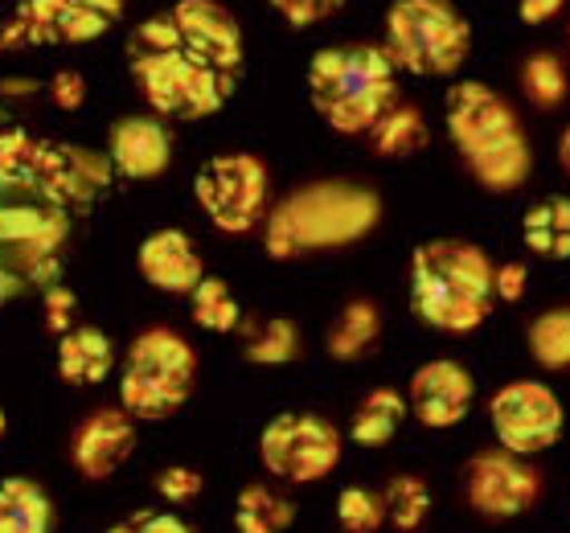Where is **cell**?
I'll use <instances>...</instances> for the list:
<instances>
[{
  "label": "cell",
  "mask_w": 570,
  "mask_h": 533,
  "mask_svg": "<svg viewBox=\"0 0 570 533\" xmlns=\"http://www.w3.org/2000/svg\"><path fill=\"white\" fill-rule=\"evenodd\" d=\"M382 221V197L357 181H308L279 197L263 218V250L279 263L345 250Z\"/></svg>",
  "instance_id": "1"
},
{
  "label": "cell",
  "mask_w": 570,
  "mask_h": 533,
  "mask_svg": "<svg viewBox=\"0 0 570 533\" xmlns=\"http://www.w3.org/2000/svg\"><path fill=\"white\" fill-rule=\"evenodd\" d=\"M448 136L472 172V181L489 194H513L530 181L533 144L518 107L489 82L464 79L448 91Z\"/></svg>",
  "instance_id": "2"
},
{
  "label": "cell",
  "mask_w": 570,
  "mask_h": 533,
  "mask_svg": "<svg viewBox=\"0 0 570 533\" xmlns=\"http://www.w3.org/2000/svg\"><path fill=\"white\" fill-rule=\"evenodd\" d=\"M128 75L156 116L181 124L218 116L238 87L209 62H202L194 50H185L169 13H156L131 29Z\"/></svg>",
  "instance_id": "3"
},
{
  "label": "cell",
  "mask_w": 570,
  "mask_h": 533,
  "mask_svg": "<svg viewBox=\"0 0 570 533\" xmlns=\"http://www.w3.org/2000/svg\"><path fill=\"white\" fill-rule=\"evenodd\" d=\"M497 263L468 238H431L411 255V313L440 333H476L493 316Z\"/></svg>",
  "instance_id": "4"
},
{
  "label": "cell",
  "mask_w": 570,
  "mask_h": 533,
  "mask_svg": "<svg viewBox=\"0 0 570 533\" xmlns=\"http://www.w3.org/2000/svg\"><path fill=\"white\" fill-rule=\"evenodd\" d=\"M308 95L333 131L365 136L399 103V70L374 41L324 46L308 62Z\"/></svg>",
  "instance_id": "5"
},
{
  "label": "cell",
  "mask_w": 570,
  "mask_h": 533,
  "mask_svg": "<svg viewBox=\"0 0 570 533\" xmlns=\"http://www.w3.org/2000/svg\"><path fill=\"white\" fill-rule=\"evenodd\" d=\"M382 50L415 79H452L472 53V26L452 0H394Z\"/></svg>",
  "instance_id": "6"
},
{
  "label": "cell",
  "mask_w": 570,
  "mask_h": 533,
  "mask_svg": "<svg viewBox=\"0 0 570 533\" xmlns=\"http://www.w3.org/2000/svg\"><path fill=\"white\" fill-rule=\"evenodd\" d=\"M197 386V349L173 328H148L131 340L119 369V406L140 423H165Z\"/></svg>",
  "instance_id": "7"
},
{
  "label": "cell",
  "mask_w": 570,
  "mask_h": 533,
  "mask_svg": "<svg viewBox=\"0 0 570 533\" xmlns=\"http://www.w3.org/2000/svg\"><path fill=\"white\" fill-rule=\"evenodd\" d=\"M194 197L222 235H250L272 209V172L255 152H218L197 172Z\"/></svg>",
  "instance_id": "8"
},
{
  "label": "cell",
  "mask_w": 570,
  "mask_h": 533,
  "mask_svg": "<svg viewBox=\"0 0 570 533\" xmlns=\"http://www.w3.org/2000/svg\"><path fill=\"white\" fill-rule=\"evenodd\" d=\"M128 17V0H17L0 26V53L38 46H82Z\"/></svg>",
  "instance_id": "9"
},
{
  "label": "cell",
  "mask_w": 570,
  "mask_h": 533,
  "mask_svg": "<svg viewBox=\"0 0 570 533\" xmlns=\"http://www.w3.org/2000/svg\"><path fill=\"white\" fill-rule=\"evenodd\" d=\"M345 452L341 431L321 415L284 411L275 415L259 435V460L275 481L287 484H316L333 476Z\"/></svg>",
  "instance_id": "10"
},
{
  "label": "cell",
  "mask_w": 570,
  "mask_h": 533,
  "mask_svg": "<svg viewBox=\"0 0 570 533\" xmlns=\"http://www.w3.org/2000/svg\"><path fill=\"white\" fill-rule=\"evenodd\" d=\"M489 423H493L497 443L505 447L509 455H542L550 452L558 440H562V403L558 394L546 386V382H533V377H521V382H509L493 394L489 403Z\"/></svg>",
  "instance_id": "11"
},
{
  "label": "cell",
  "mask_w": 570,
  "mask_h": 533,
  "mask_svg": "<svg viewBox=\"0 0 570 533\" xmlns=\"http://www.w3.org/2000/svg\"><path fill=\"white\" fill-rule=\"evenodd\" d=\"M542 496V476L530 460L509 455L505 447L476 452L464 464V501L489 521H509L530 513Z\"/></svg>",
  "instance_id": "12"
},
{
  "label": "cell",
  "mask_w": 570,
  "mask_h": 533,
  "mask_svg": "<svg viewBox=\"0 0 570 533\" xmlns=\"http://www.w3.org/2000/svg\"><path fill=\"white\" fill-rule=\"evenodd\" d=\"M165 13H169L185 50H194L202 62H209L226 79H243V66H247L243 26L234 21L226 4H218V0H177Z\"/></svg>",
  "instance_id": "13"
},
{
  "label": "cell",
  "mask_w": 570,
  "mask_h": 533,
  "mask_svg": "<svg viewBox=\"0 0 570 533\" xmlns=\"http://www.w3.org/2000/svg\"><path fill=\"white\" fill-rule=\"evenodd\" d=\"M472 403H476V382L468 374V365L452 362V357L423 362L406 386V411L431 431H448L455 423H464Z\"/></svg>",
  "instance_id": "14"
},
{
  "label": "cell",
  "mask_w": 570,
  "mask_h": 533,
  "mask_svg": "<svg viewBox=\"0 0 570 533\" xmlns=\"http://www.w3.org/2000/svg\"><path fill=\"white\" fill-rule=\"evenodd\" d=\"M131 452H136V418L124 406L95 411L70 443V460L82 481H111L131 460Z\"/></svg>",
  "instance_id": "15"
},
{
  "label": "cell",
  "mask_w": 570,
  "mask_h": 533,
  "mask_svg": "<svg viewBox=\"0 0 570 533\" xmlns=\"http://www.w3.org/2000/svg\"><path fill=\"white\" fill-rule=\"evenodd\" d=\"M107 165L128 181H153L173 165V136L153 116H124L107 136Z\"/></svg>",
  "instance_id": "16"
},
{
  "label": "cell",
  "mask_w": 570,
  "mask_h": 533,
  "mask_svg": "<svg viewBox=\"0 0 570 533\" xmlns=\"http://www.w3.org/2000/svg\"><path fill=\"white\" fill-rule=\"evenodd\" d=\"M136 267H140L144 284H153L156 292H169V296H189L206 279V267H202L194 238L177 230V226L153 230V235L144 238Z\"/></svg>",
  "instance_id": "17"
},
{
  "label": "cell",
  "mask_w": 570,
  "mask_h": 533,
  "mask_svg": "<svg viewBox=\"0 0 570 533\" xmlns=\"http://www.w3.org/2000/svg\"><path fill=\"white\" fill-rule=\"evenodd\" d=\"M116 369V345L104 328L75 325L58 337V377L66 386H99Z\"/></svg>",
  "instance_id": "18"
},
{
  "label": "cell",
  "mask_w": 570,
  "mask_h": 533,
  "mask_svg": "<svg viewBox=\"0 0 570 533\" xmlns=\"http://www.w3.org/2000/svg\"><path fill=\"white\" fill-rule=\"evenodd\" d=\"M382 337V308L374 299H350L324 333V353L333 362H362Z\"/></svg>",
  "instance_id": "19"
},
{
  "label": "cell",
  "mask_w": 570,
  "mask_h": 533,
  "mask_svg": "<svg viewBox=\"0 0 570 533\" xmlns=\"http://www.w3.org/2000/svg\"><path fill=\"white\" fill-rule=\"evenodd\" d=\"M53 501L38 481L29 476H4L0 481V533H50Z\"/></svg>",
  "instance_id": "20"
},
{
  "label": "cell",
  "mask_w": 570,
  "mask_h": 533,
  "mask_svg": "<svg viewBox=\"0 0 570 533\" xmlns=\"http://www.w3.org/2000/svg\"><path fill=\"white\" fill-rule=\"evenodd\" d=\"M525 250L538 259H570V197H542L521 218Z\"/></svg>",
  "instance_id": "21"
},
{
  "label": "cell",
  "mask_w": 570,
  "mask_h": 533,
  "mask_svg": "<svg viewBox=\"0 0 570 533\" xmlns=\"http://www.w3.org/2000/svg\"><path fill=\"white\" fill-rule=\"evenodd\" d=\"M365 136H370L374 157H386V160L419 157V152L431 144L428 116H423L415 103H394L386 116L377 119L374 128L365 131Z\"/></svg>",
  "instance_id": "22"
},
{
  "label": "cell",
  "mask_w": 570,
  "mask_h": 533,
  "mask_svg": "<svg viewBox=\"0 0 570 533\" xmlns=\"http://www.w3.org/2000/svg\"><path fill=\"white\" fill-rule=\"evenodd\" d=\"M402 418H406V394L390 391V386H377L357 403L350 423V440L357 447H386L394 435H399Z\"/></svg>",
  "instance_id": "23"
},
{
  "label": "cell",
  "mask_w": 570,
  "mask_h": 533,
  "mask_svg": "<svg viewBox=\"0 0 570 533\" xmlns=\"http://www.w3.org/2000/svg\"><path fill=\"white\" fill-rule=\"evenodd\" d=\"M296 525V505L267 484H247L234 501V530L238 533H287Z\"/></svg>",
  "instance_id": "24"
},
{
  "label": "cell",
  "mask_w": 570,
  "mask_h": 533,
  "mask_svg": "<svg viewBox=\"0 0 570 533\" xmlns=\"http://www.w3.org/2000/svg\"><path fill=\"white\" fill-rule=\"evenodd\" d=\"M525 349L542 369H570V304L562 308H546L525 328Z\"/></svg>",
  "instance_id": "25"
},
{
  "label": "cell",
  "mask_w": 570,
  "mask_h": 533,
  "mask_svg": "<svg viewBox=\"0 0 570 533\" xmlns=\"http://www.w3.org/2000/svg\"><path fill=\"white\" fill-rule=\"evenodd\" d=\"M382 501H386V521L399 533H415L428 525L431 517V488L423 476H390L386 488H382Z\"/></svg>",
  "instance_id": "26"
},
{
  "label": "cell",
  "mask_w": 570,
  "mask_h": 533,
  "mask_svg": "<svg viewBox=\"0 0 570 533\" xmlns=\"http://www.w3.org/2000/svg\"><path fill=\"white\" fill-rule=\"evenodd\" d=\"M521 91H525V99H530L538 111H554V107L567 103L570 75H567V66H562V58L550 50L530 53L525 66H521Z\"/></svg>",
  "instance_id": "27"
},
{
  "label": "cell",
  "mask_w": 570,
  "mask_h": 533,
  "mask_svg": "<svg viewBox=\"0 0 570 533\" xmlns=\"http://www.w3.org/2000/svg\"><path fill=\"white\" fill-rule=\"evenodd\" d=\"M189 313H194V325L206 328V333H234V328L243 325V308H238V299H234L230 284L218 279V275H206L202 284L189 292Z\"/></svg>",
  "instance_id": "28"
},
{
  "label": "cell",
  "mask_w": 570,
  "mask_h": 533,
  "mask_svg": "<svg viewBox=\"0 0 570 533\" xmlns=\"http://www.w3.org/2000/svg\"><path fill=\"white\" fill-rule=\"evenodd\" d=\"M243 357L250 365H287L299 357V325L287 316H272L263 320L243 345Z\"/></svg>",
  "instance_id": "29"
},
{
  "label": "cell",
  "mask_w": 570,
  "mask_h": 533,
  "mask_svg": "<svg viewBox=\"0 0 570 533\" xmlns=\"http://www.w3.org/2000/svg\"><path fill=\"white\" fill-rule=\"evenodd\" d=\"M337 525L345 533H377L386 525V501L377 488L365 484H350L337 496Z\"/></svg>",
  "instance_id": "30"
},
{
  "label": "cell",
  "mask_w": 570,
  "mask_h": 533,
  "mask_svg": "<svg viewBox=\"0 0 570 533\" xmlns=\"http://www.w3.org/2000/svg\"><path fill=\"white\" fill-rule=\"evenodd\" d=\"M153 488H156V496H160V501H169V505H189V501H197V496H202V488H206V476H202L197 468L173 464V468L156 472Z\"/></svg>",
  "instance_id": "31"
},
{
  "label": "cell",
  "mask_w": 570,
  "mask_h": 533,
  "mask_svg": "<svg viewBox=\"0 0 570 533\" xmlns=\"http://www.w3.org/2000/svg\"><path fill=\"white\" fill-rule=\"evenodd\" d=\"M345 4H350V0H272L275 13L296 29L321 26V21H328V17H337Z\"/></svg>",
  "instance_id": "32"
},
{
  "label": "cell",
  "mask_w": 570,
  "mask_h": 533,
  "mask_svg": "<svg viewBox=\"0 0 570 533\" xmlns=\"http://www.w3.org/2000/svg\"><path fill=\"white\" fill-rule=\"evenodd\" d=\"M78 325V296L66 284L46 287V328L53 337H66Z\"/></svg>",
  "instance_id": "33"
},
{
  "label": "cell",
  "mask_w": 570,
  "mask_h": 533,
  "mask_svg": "<svg viewBox=\"0 0 570 533\" xmlns=\"http://www.w3.org/2000/svg\"><path fill=\"white\" fill-rule=\"evenodd\" d=\"M107 533H194L177 513H165V509H140L131 517L116 521Z\"/></svg>",
  "instance_id": "34"
},
{
  "label": "cell",
  "mask_w": 570,
  "mask_h": 533,
  "mask_svg": "<svg viewBox=\"0 0 570 533\" xmlns=\"http://www.w3.org/2000/svg\"><path fill=\"white\" fill-rule=\"evenodd\" d=\"M50 103L58 107V111H78V107L87 103V79L78 75L75 66H62V70H53L50 79Z\"/></svg>",
  "instance_id": "35"
},
{
  "label": "cell",
  "mask_w": 570,
  "mask_h": 533,
  "mask_svg": "<svg viewBox=\"0 0 570 533\" xmlns=\"http://www.w3.org/2000/svg\"><path fill=\"white\" fill-rule=\"evenodd\" d=\"M525 287H530V267L521 259H509V263H497L493 267V299L497 304H518L525 296Z\"/></svg>",
  "instance_id": "36"
},
{
  "label": "cell",
  "mask_w": 570,
  "mask_h": 533,
  "mask_svg": "<svg viewBox=\"0 0 570 533\" xmlns=\"http://www.w3.org/2000/svg\"><path fill=\"white\" fill-rule=\"evenodd\" d=\"M562 9H567V0H521L518 17H521V26H546V21H554Z\"/></svg>",
  "instance_id": "37"
},
{
  "label": "cell",
  "mask_w": 570,
  "mask_h": 533,
  "mask_svg": "<svg viewBox=\"0 0 570 533\" xmlns=\"http://www.w3.org/2000/svg\"><path fill=\"white\" fill-rule=\"evenodd\" d=\"M558 165H562L567 177H570V124L562 128V140H558Z\"/></svg>",
  "instance_id": "38"
},
{
  "label": "cell",
  "mask_w": 570,
  "mask_h": 533,
  "mask_svg": "<svg viewBox=\"0 0 570 533\" xmlns=\"http://www.w3.org/2000/svg\"><path fill=\"white\" fill-rule=\"evenodd\" d=\"M4 435H9V415L0 411V440H4Z\"/></svg>",
  "instance_id": "39"
}]
</instances>
